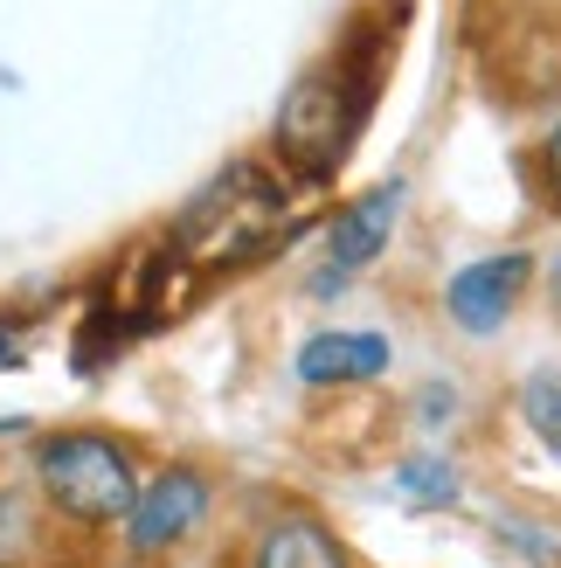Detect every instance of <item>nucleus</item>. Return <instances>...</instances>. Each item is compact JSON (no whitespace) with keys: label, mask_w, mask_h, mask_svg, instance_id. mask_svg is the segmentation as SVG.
<instances>
[{"label":"nucleus","mask_w":561,"mask_h":568,"mask_svg":"<svg viewBox=\"0 0 561 568\" xmlns=\"http://www.w3.org/2000/svg\"><path fill=\"white\" fill-rule=\"evenodd\" d=\"M360 119H368V70H360V55L340 49L326 55V63H313L292 98L277 104V125H271V153L285 160L292 181H326L333 166L347 160Z\"/></svg>","instance_id":"nucleus-1"},{"label":"nucleus","mask_w":561,"mask_h":568,"mask_svg":"<svg viewBox=\"0 0 561 568\" xmlns=\"http://www.w3.org/2000/svg\"><path fill=\"white\" fill-rule=\"evenodd\" d=\"M285 230H292L285 187H277L264 166H230V174H215L194 194V209L181 215V250H187V264L243 271V264L271 257V250L285 243Z\"/></svg>","instance_id":"nucleus-2"},{"label":"nucleus","mask_w":561,"mask_h":568,"mask_svg":"<svg viewBox=\"0 0 561 568\" xmlns=\"http://www.w3.org/2000/svg\"><path fill=\"white\" fill-rule=\"evenodd\" d=\"M35 499L63 527H125L139 499V465L104 430H55L35 444Z\"/></svg>","instance_id":"nucleus-3"},{"label":"nucleus","mask_w":561,"mask_h":568,"mask_svg":"<svg viewBox=\"0 0 561 568\" xmlns=\"http://www.w3.org/2000/svg\"><path fill=\"white\" fill-rule=\"evenodd\" d=\"M208 478L194 471V465H166L160 478H146L139 486V499H132V514H125V548L139 555V561H153V555H166V548H181L194 527L208 520Z\"/></svg>","instance_id":"nucleus-4"},{"label":"nucleus","mask_w":561,"mask_h":568,"mask_svg":"<svg viewBox=\"0 0 561 568\" xmlns=\"http://www.w3.org/2000/svg\"><path fill=\"white\" fill-rule=\"evenodd\" d=\"M527 284H534V257H527V250H499V257L465 264L443 284V312H451L465 333H499L513 320V305L527 298Z\"/></svg>","instance_id":"nucleus-5"},{"label":"nucleus","mask_w":561,"mask_h":568,"mask_svg":"<svg viewBox=\"0 0 561 568\" xmlns=\"http://www.w3.org/2000/svg\"><path fill=\"white\" fill-rule=\"evenodd\" d=\"M396 209H402V181H381V187H368L354 209H340L333 215V230H326V284H340V277H354V271H368L381 250H388V236H396Z\"/></svg>","instance_id":"nucleus-6"},{"label":"nucleus","mask_w":561,"mask_h":568,"mask_svg":"<svg viewBox=\"0 0 561 568\" xmlns=\"http://www.w3.org/2000/svg\"><path fill=\"white\" fill-rule=\"evenodd\" d=\"M249 568H354V555L319 514H277L249 548Z\"/></svg>","instance_id":"nucleus-7"},{"label":"nucleus","mask_w":561,"mask_h":568,"mask_svg":"<svg viewBox=\"0 0 561 568\" xmlns=\"http://www.w3.org/2000/svg\"><path fill=\"white\" fill-rule=\"evenodd\" d=\"M388 367V339L381 333H313L298 347V382L305 388H347V382H375Z\"/></svg>","instance_id":"nucleus-8"},{"label":"nucleus","mask_w":561,"mask_h":568,"mask_svg":"<svg viewBox=\"0 0 561 568\" xmlns=\"http://www.w3.org/2000/svg\"><path fill=\"white\" fill-rule=\"evenodd\" d=\"M42 548V514H35V493L21 486H0V568H28Z\"/></svg>","instance_id":"nucleus-9"},{"label":"nucleus","mask_w":561,"mask_h":568,"mask_svg":"<svg viewBox=\"0 0 561 568\" xmlns=\"http://www.w3.org/2000/svg\"><path fill=\"white\" fill-rule=\"evenodd\" d=\"M520 416H527V430L541 437L548 458H561V382L554 375H534L520 388Z\"/></svg>","instance_id":"nucleus-10"},{"label":"nucleus","mask_w":561,"mask_h":568,"mask_svg":"<svg viewBox=\"0 0 561 568\" xmlns=\"http://www.w3.org/2000/svg\"><path fill=\"white\" fill-rule=\"evenodd\" d=\"M396 486L409 506H458V471L443 465V458H409L396 471Z\"/></svg>","instance_id":"nucleus-11"},{"label":"nucleus","mask_w":561,"mask_h":568,"mask_svg":"<svg viewBox=\"0 0 561 568\" xmlns=\"http://www.w3.org/2000/svg\"><path fill=\"white\" fill-rule=\"evenodd\" d=\"M541 202L561 215V125L541 139Z\"/></svg>","instance_id":"nucleus-12"},{"label":"nucleus","mask_w":561,"mask_h":568,"mask_svg":"<svg viewBox=\"0 0 561 568\" xmlns=\"http://www.w3.org/2000/svg\"><path fill=\"white\" fill-rule=\"evenodd\" d=\"M548 298H554V312H561V250H554V264H548Z\"/></svg>","instance_id":"nucleus-13"},{"label":"nucleus","mask_w":561,"mask_h":568,"mask_svg":"<svg viewBox=\"0 0 561 568\" xmlns=\"http://www.w3.org/2000/svg\"><path fill=\"white\" fill-rule=\"evenodd\" d=\"M0 430H28V423L21 416H0Z\"/></svg>","instance_id":"nucleus-14"},{"label":"nucleus","mask_w":561,"mask_h":568,"mask_svg":"<svg viewBox=\"0 0 561 568\" xmlns=\"http://www.w3.org/2000/svg\"><path fill=\"white\" fill-rule=\"evenodd\" d=\"M0 361H14V339L8 333H0Z\"/></svg>","instance_id":"nucleus-15"}]
</instances>
